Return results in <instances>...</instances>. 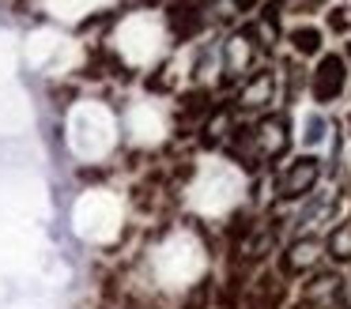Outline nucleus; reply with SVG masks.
Segmentation results:
<instances>
[{"label":"nucleus","mask_w":351,"mask_h":309,"mask_svg":"<svg viewBox=\"0 0 351 309\" xmlns=\"http://www.w3.org/2000/svg\"><path fill=\"white\" fill-rule=\"evenodd\" d=\"M272 72H257V75H253V79H250V87H245V106H268V102H272Z\"/></svg>","instance_id":"obj_6"},{"label":"nucleus","mask_w":351,"mask_h":309,"mask_svg":"<svg viewBox=\"0 0 351 309\" xmlns=\"http://www.w3.org/2000/svg\"><path fill=\"white\" fill-rule=\"evenodd\" d=\"M343 27H348V19H343V15L336 12V15H332V30H343Z\"/></svg>","instance_id":"obj_12"},{"label":"nucleus","mask_w":351,"mask_h":309,"mask_svg":"<svg viewBox=\"0 0 351 309\" xmlns=\"http://www.w3.org/2000/svg\"><path fill=\"white\" fill-rule=\"evenodd\" d=\"M348 57H351V42H348Z\"/></svg>","instance_id":"obj_13"},{"label":"nucleus","mask_w":351,"mask_h":309,"mask_svg":"<svg viewBox=\"0 0 351 309\" xmlns=\"http://www.w3.org/2000/svg\"><path fill=\"white\" fill-rule=\"evenodd\" d=\"M208 298H212V279H200V283L189 291V298H185L182 309H204Z\"/></svg>","instance_id":"obj_10"},{"label":"nucleus","mask_w":351,"mask_h":309,"mask_svg":"<svg viewBox=\"0 0 351 309\" xmlns=\"http://www.w3.org/2000/svg\"><path fill=\"white\" fill-rule=\"evenodd\" d=\"M328 256H332V260H340V264L351 260V226H340V230L328 238Z\"/></svg>","instance_id":"obj_8"},{"label":"nucleus","mask_w":351,"mask_h":309,"mask_svg":"<svg viewBox=\"0 0 351 309\" xmlns=\"http://www.w3.org/2000/svg\"><path fill=\"white\" fill-rule=\"evenodd\" d=\"M170 30H174L178 38H189L200 30V12L193 4H174L170 8Z\"/></svg>","instance_id":"obj_5"},{"label":"nucleus","mask_w":351,"mask_h":309,"mask_svg":"<svg viewBox=\"0 0 351 309\" xmlns=\"http://www.w3.org/2000/svg\"><path fill=\"white\" fill-rule=\"evenodd\" d=\"M313 260H317V241L302 238L280 256V275H298V271H306Z\"/></svg>","instance_id":"obj_4"},{"label":"nucleus","mask_w":351,"mask_h":309,"mask_svg":"<svg viewBox=\"0 0 351 309\" xmlns=\"http://www.w3.org/2000/svg\"><path fill=\"white\" fill-rule=\"evenodd\" d=\"M283 294H287V283H283L280 271H265L257 283H250V294H245V309H280Z\"/></svg>","instance_id":"obj_3"},{"label":"nucleus","mask_w":351,"mask_h":309,"mask_svg":"<svg viewBox=\"0 0 351 309\" xmlns=\"http://www.w3.org/2000/svg\"><path fill=\"white\" fill-rule=\"evenodd\" d=\"M343 83H348V68H343V57H336V53L321 57L317 72H313V98H317V102H332V98L343 90Z\"/></svg>","instance_id":"obj_2"},{"label":"nucleus","mask_w":351,"mask_h":309,"mask_svg":"<svg viewBox=\"0 0 351 309\" xmlns=\"http://www.w3.org/2000/svg\"><path fill=\"white\" fill-rule=\"evenodd\" d=\"M250 234H253V219L245 215V211H238V215H230V226H227V238L234 241V245H238V241H245V238H250Z\"/></svg>","instance_id":"obj_9"},{"label":"nucleus","mask_w":351,"mask_h":309,"mask_svg":"<svg viewBox=\"0 0 351 309\" xmlns=\"http://www.w3.org/2000/svg\"><path fill=\"white\" fill-rule=\"evenodd\" d=\"M291 45H295L302 57H310V53H317L321 49V30H313V27H298V30H291Z\"/></svg>","instance_id":"obj_7"},{"label":"nucleus","mask_w":351,"mask_h":309,"mask_svg":"<svg viewBox=\"0 0 351 309\" xmlns=\"http://www.w3.org/2000/svg\"><path fill=\"white\" fill-rule=\"evenodd\" d=\"M204 106H208V90H189V95L182 98V113H185V117L204 113Z\"/></svg>","instance_id":"obj_11"},{"label":"nucleus","mask_w":351,"mask_h":309,"mask_svg":"<svg viewBox=\"0 0 351 309\" xmlns=\"http://www.w3.org/2000/svg\"><path fill=\"white\" fill-rule=\"evenodd\" d=\"M317 173H321V166H317V158H313V155L295 158V162L276 177V193H280L283 200H295V196L310 193L313 181H317Z\"/></svg>","instance_id":"obj_1"}]
</instances>
